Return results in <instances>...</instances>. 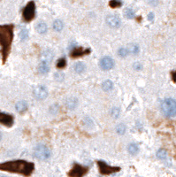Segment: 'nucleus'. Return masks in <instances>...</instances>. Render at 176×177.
I'll return each mask as SVG.
<instances>
[{
	"instance_id": "obj_3",
	"label": "nucleus",
	"mask_w": 176,
	"mask_h": 177,
	"mask_svg": "<svg viewBox=\"0 0 176 177\" xmlns=\"http://www.w3.org/2000/svg\"><path fill=\"white\" fill-rule=\"evenodd\" d=\"M161 110L167 117L176 116V100L173 98H166L161 104Z\"/></svg>"
},
{
	"instance_id": "obj_4",
	"label": "nucleus",
	"mask_w": 176,
	"mask_h": 177,
	"mask_svg": "<svg viewBox=\"0 0 176 177\" xmlns=\"http://www.w3.org/2000/svg\"><path fill=\"white\" fill-rule=\"evenodd\" d=\"M34 156L39 160H46L51 157V151L45 144H38L34 151Z\"/></svg>"
},
{
	"instance_id": "obj_19",
	"label": "nucleus",
	"mask_w": 176,
	"mask_h": 177,
	"mask_svg": "<svg viewBox=\"0 0 176 177\" xmlns=\"http://www.w3.org/2000/svg\"><path fill=\"white\" fill-rule=\"evenodd\" d=\"M113 83L110 80H106L102 83V88L104 91H110L111 90H113Z\"/></svg>"
},
{
	"instance_id": "obj_29",
	"label": "nucleus",
	"mask_w": 176,
	"mask_h": 177,
	"mask_svg": "<svg viewBox=\"0 0 176 177\" xmlns=\"http://www.w3.org/2000/svg\"><path fill=\"white\" fill-rule=\"evenodd\" d=\"M139 46L137 45V44H132V45L130 46V49L128 50L129 52H131L133 54H137L139 52Z\"/></svg>"
},
{
	"instance_id": "obj_24",
	"label": "nucleus",
	"mask_w": 176,
	"mask_h": 177,
	"mask_svg": "<svg viewBox=\"0 0 176 177\" xmlns=\"http://www.w3.org/2000/svg\"><path fill=\"white\" fill-rule=\"evenodd\" d=\"M19 37H20V40L21 41H25L28 39L29 37V31L25 29H21L20 32H19Z\"/></svg>"
},
{
	"instance_id": "obj_14",
	"label": "nucleus",
	"mask_w": 176,
	"mask_h": 177,
	"mask_svg": "<svg viewBox=\"0 0 176 177\" xmlns=\"http://www.w3.org/2000/svg\"><path fill=\"white\" fill-rule=\"evenodd\" d=\"M15 108H16V111L18 113H19V114H22V113H24L25 111L27 110V108H28V105H27V103L25 102V101H19L17 104H16V105H15Z\"/></svg>"
},
{
	"instance_id": "obj_20",
	"label": "nucleus",
	"mask_w": 176,
	"mask_h": 177,
	"mask_svg": "<svg viewBox=\"0 0 176 177\" xmlns=\"http://www.w3.org/2000/svg\"><path fill=\"white\" fill-rule=\"evenodd\" d=\"M127 151L131 155H136L139 151V148L136 144H130L127 147Z\"/></svg>"
},
{
	"instance_id": "obj_8",
	"label": "nucleus",
	"mask_w": 176,
	"mask_h": 177,
	"mask_svg": "<svg viewBox=\"0 0 176 177\" xmlns=\"http://www.w3.org/2000/svg\"><path fill=\"white\" fill-rule=\"evenodd\" d=\"M33 94L35 98L38 100H43L45 99L48 96V91L46 90V88L45 86H36L34 91Z\"/></svg>"
},
{
	"instance_id": "obj_2",
	"label": "nucleus",
	"mask_w": 176,
	"mask_h": 177,
	"mask_svg": "<svg viewBox=\"0 0 176 177\" xmlns=\"http://www.w3.org/2000/svg\"><path fill=\"white\" fill-rule=\"evenodd\" d=\"M13 39V27L12 25H0V46L3 61L5 62L9 55Z\"/></svg>"
},
{
	"instance_id": "obj_9",
	"label": "nucleus",
	"mask_w": 176,
	"mask_h": 177,
	"mask_svg": "<svg viewBox=\"0 0 176 177\" xmlns=\"http://www.w3.org/2000/svg\"><path fill=\"white\" fill-rule=\"evenodd\" d=\"M99 66L102 70L108 71L111 70L114 66V60L110 57H104L99 62Z\"/></svg>"
},
{
	"instance_id": "obj_5",
	"label": "nucleus",
	"mask_w": 176,
	"mask_h": 177,
	"mask_svg": "<svg viewBox=\"0 0 176 177\" xmlns=\"http://www.w3.org/2000/svg\"><path fill=\"white\" fill-rule=\"evenodd\" d=\"M35 4L34 1H30L23 9L22 12L23 19L27 22L31 21L35 18Z\"/></svg>"
},
{
	"instance_id": "obj_12",
	"label": "nucleus",
	"mask_w": 176,
	"mask_h": 177,
	"mask_svg": "<svg viewBox=\"0 0 176 177\" xmlns=\"http://www.w3.org/2000/svg\"><path fill=\"white\" fill-rule=\"evenodd\" d=\"M90 52V50L89 49H82L81 47H78V48H74L71 52V57L73 58H78V57H81V56H84V55H87Z\"/></svg>"
},
{
	"instance_id": "obj_23",
	"label": "nucleus",
	"mask_w": 176,
	"mask_h": 177,
	"mask_svg": "<svg viewBox=\"0 0 176 177\" xmlns=\"http://www.w3.org/2000/svg\"><path fill=\"white\" fill-rule=\"evenodd\" d=\"M109 6H111L112 8H117V7H120L122 6V2L120 0H111L109 3Z\"/></svg>"
},
{
	"instance_id": "obj_32",
	"label": "nucleus",
	"mask_w": 176,
	"mask_h": 177,
	"mask_svg": "<svg viewBox=\"0 0 176 177\" xmlns=\"http://www.w3.org/2000/svg\"><path fill=\"white\" fill-rule=\"evenodd\" d=\"M58 111V105H52L51 107V114H57V112Z\"/></svg>"
},
{
	"instance_id": "obj_17",
	"label": "nucleus",
	"mask_w": 176,
	"mask_h": 177,
	"mask_svg": "<svg viewBox=\"0 0 176 177\" xmlns=\"http://www.w3.org/2000/svg\"><path fill=\"white\" fill-rule=\"evenodd\" d=\"M35 29H36V31L39 34H45L47 31V25L43 21H40L37 23Z\"/></svg>"
},
{
	"instance_id": "obj_35",
	"label": "nucleus",
	"mask_w": 176,
	"mask_h": 177,
	"mask_svg": "<svg viewBox=\"0 0 176 177\" xmlns=\"http://www.w3.org/2000/svg\"><path fill=\"white\" fill-rule=\"evenodd\" d=\"M153 19H154V13H149V15H148V20H149L150 21H152Z\"/></svg>"
},
{
	"instance_id": "obj_36",
	"label": "nucleus",
	"mask_w": 176,
	"mask_h": 177,
	"mask_svg": "<svg viewBox=\"0 0 176 177\" xmlns=\"http://www.w3.org/2000/svg\"><path fill=\"white\" fill-rule=\"evenodd\" d=\"M172 79H173V82H176V71L172 72Z\"/></svg>"
},
{
	"instance_id": "obj_18",
	"label": "nucleus",
	"mask_w": 176,
	"mask_h": 177,
	"mask_svg": "<svg viewBox=\"0 0 176 177\" xmlns=\"http://www.w3.org/2000/svg\"><path fill=\"white\" fill-rule=\"evenodd\" d=\"M74 71L78 74H81L83 73L85 70H86V66L84 63L82 62H77L75 65H74Z\"/></svg>"
},
{
	"instance_id": "obj_15",
	"label": "nucleus",
	"mask_w": 176,
	"mask_h": 177,
	"mask_svg": "<svg viewBox=\"0 0 176 177\" xmlns=\"http://www.w3.org/2000/svg\"><path fill=\"white\" fill-rule=\"evenodd\" d=\"M38 71H39V73H41L42 75L47 74L50 71V66H49V64L40 61L39 66H38Z\"/></svg>"
},
{
	"instance_id": "obj_30",
	"label": "nucleus",
	"mask_w": 176,
	"mask_h": 177,
	"mask_svg": "<svg viewBox=\"0 0 176 177\" xmlns=\"http://www.w3.org/2000/svg\"><path fill=\"white\" fill-rule=\"evenodd\" d=\"M111 114L114 117V118H118L119 115H120V110L116 107H113L112 110H111Z\"/></svg>"
},
{
	"instance_id": "obj_1",
	"label": "nucleus",
	"mask_w": 176,
	"mask_h": 177,
	"mask_svg": "<svg viewBox=\"0 0 176 177\" xmlns=\"http://www.w3.org/2000/svg\"><path fill=\"white\" fill-rule=\"evenodd\" d=\"M35 169V164L23 160L6 161L0 163V170L19 174L24 176H29Z\"/></svg>"
},
{
	"instance_id": "obj_38",
	"label": "nucleus",
	"mask_w": 176,
	"mask_h": 177,
	"mask_svg": "<svg viewBox=\"0 0 176 177\" xmlns=\"http://www.w3.org/2000/svg\"><path fill=\"white\" fill-rule=\"evenodd\" d=\"M1 177H5V176H1Z\"/></svg>"
},
{
	"instance_id": "obj_21",
	"label": "nucleus",
	"mask_w": 176,
	"mask_h": 177,
	"mask_svg": "<svg viewBox=\"0 0 176 177\" xmlns=\"http://www.w3.org/2000/svg\"><path fill=\"white\" fill-rule=\"evenodd\" d=\"M63 27H64V24H63V22L59 20H56L54 22H53V29L54 30L59 32L63 29Z\"/></svg>"
},
{
	"instance_id": "obj_16",
	"label": "nucleus",
	"mask_w": 176,
	"mask_h": 177,
	"mask_svg": "<svg viewBox=\"0 0 176 177\" xmlns=\"http://www.w3.org/2000/svg\"><path fill=\"white\" fill-rule=\"evenodd\" d=\"M77 99L75 98H67V102H65V105L70 110H74L77 106Z\"/></svg>"
},
{
	"instance_id": "obj_33",
	"label": "nucleus",
	"mask_w": 176,
	"mask_h": 177,
	"mask_svg": "<svg viewBox=\"0 0 176 177\" xmlns=\"http://www.w3.org/2000/svg\"><path fill=\"white\" fill-rule=\"evenodd\" d=\"M133 68H135V70H136V71H139V70H141L142 68H143V66H142V65L140 64V63H135L134 64V66Z\"/></svg>"
},
{
	"instance_id": "obj_27",
	"label": "nucleus",
	"mask_w": 176,
	"mask_h": 177,
	"mask_svg": "<svg viewBox=\"0 0 176 177\" xmlns=\"http://www.w3.org/2000/svg\"><path fill=\"white\" fill-rule=\"evenodd\" d=\"M116 131H117V133H118L119 135H123L124 133H125V131H126V127H125V125L122 124V123L119 124V125L116 127Z\"/></svg>"
},
{
	"instance_id": "obj_13",
	"label": "nucleus",
	"mask_w": 176,
	"mask_h": 177,
	"mask_svg": "<svg viewBox=\"0 0 176 177\" xmlns=\"http://www.w3.org/2000/svg\"><path fill=\"white\" fill-rule=\"evenodd\" d=\"M52 59H53V53L50 50L45 51L41 55V62H45V63H47L49 65L51 62Z\"/></svg>"
},
{
	"instance_id": "obj_22",
	"label": "nucleus",
	"mask_w": 176,
	"mask_h": 177,
	"mask_svg": "<svg viewBox=\"0 0 176 177\" xmlns=\"http://www.w3.org/2000/svg\"><path fill=\"white\" fill-rule=\"evenodd\" d=\"M157 157H158L159 160H165V159H166V157H167V152H166V151L164 150V149L159 150L158 152H157Z\"/></svg>"
},
{
	"instance_id": "obj_26",
	"label": "nucleus",
	"mask_w": 176,
	"mask_h": 177,
	"mask_svg": "<svg viewBox=\"0 0 176 177\" xmlns=\"http://www.w3.org/2000/svg\"><path fill=\"white\" fill-rule=\"evenodd\" d=\"M124 14H125V16H126L127 19H133V18L135 17V12L132 10L131 8L126 9V11L124 12Z\"/></svg>"
},
{
	"instance_id": "obj_10",
	"label": "nucleus",
	"mask_w": 176,
	"mask_h": 177,
	"mask_svg": "<svg viewBox=\"0 0 176 177\" xmlns=\"http://www.w3.org/2000/svg\"><path fill=\"white\" fill-rule=\"evenodd\" d=\"M106 23L108 24L109 27L113 28V29H117L120 26L121 21L120 19L115 15H109L106 17Z\"/></svg>"
},
{
	"instance_id": "obj_7",
	"label": "nucleus",
	"mask_w": 176,
	"mask_h": 177,
	"mask_svg": "<svg viewBox=\"0 0 176 177\" xmlns=\"http://www.w3.org/2000/svg\"><path fill=\"white\" fill-rule=\"evenodd\" d=\"M97 165H98V168H99V172L102 174L104 175H108V174H112L114 173H117L120 170V167H111L107 165L104 161L102 160H98L97 161Z\"/></svg>"
},
{
	"instance_id": "obj_28",
	"label": "nucleus",
	"mask_w": 176,
	"mask_h": 177,
	"mask_svg": "<svg viewBox=\"0 0 176 177\" xmlns=\"http://www.w3.org/2000/svg\"><path fill=\"white\" fill-rule=\"evenodd\" d=\"M67 66V60L65 59L62 58V59H59L57 62V68H64L65 66Z\"/></svg>"
},
{
	"instance_id": "obj_37",
	"label": "nucleus",
	"mask_w": 176,
	"mask_h": 177,
	"mask_svg": "<svg viewBox=\"0 0 176 177\" xmlns=\"http://www.w3.org/2000/svg\"><path fill=\"white\" fill-rule=\"evenodd\" d=\"M1 139H2V133L0 132V141H1Z\"/></svg>"
},
{
	"instance_id": "obj_25",
	"label": "nucleus",
	"mask_w": 176,
	"mask_h": 177,
	"mask_svg": "<svg viewBox=\"0 0 176 177\" xmlns=\"http://www.w3.org/2000/svg\"><path fill=\"white\" fill-rule=\"evenodd\" d=\"M128 53H129V51H128V49H127V48H120L119 51H118V54H119V56L120 57V58H126L127 55H128Z\"/></svg>"
},
{
	"instance_id": "obj_34",
	"label": "nucleus",
	"mask_w": 176,
	"mask_h": 177,
	"mask_svg": "<svg viewBox=\"0 0 176 177\" xmlns=\"http://www.w3.org/2000/svg\"><path fill=\"white\" fill-rule=\"evenodd\" d=\"M149 3H150V5H151L153 6H156L158 5L159 1L158 0H149Z\"/></svg>"
},
{
	"instance_id": "obj_6",
	"label": "nucleus",
	"mask_w": 176,
	"mask_h": 177,
	"mask_svg": "<svg viewBox=\"0 0 176 177\" xmlns=\"http://www.w3.org/2000/svg\"><path fill=\"white\" fill-rule=\"evenodd\" d=\"M89 172V167L81 166L80 164H74L72 169L68 172L69 177H83Z\"/></svg>"
},
{
	"instance_id": "obj_11",
	"label": "nucleus",
	"mask_w": 176,
	"mask_h": 177,
	"mask_svg": "<svg viewBox=\"0 0 176 177\" xmlns=\"http://www.w3.org/2000/svg\"><path fill=\"white\" fill-rule=\"evenodd\" d=\"M0 124L6 127H12L13 125V117L8 114L0 113Z\"/></svg>"
},
{
	"instance_id": "obj_31",
	"label": "nucleus",
	"mask_w": 176,
	"mask_h": 177,
	"mask_svg": "<svg viewBox=\"0 0 176 177\" xmlns=\"http://www.w3.org/2000/svg\"><path fill=\"white\" fill-rule=\"evenodd\" d=\"M54 77H55V79L57 81H62L64 79V75L61 74V73H56L55 75H54Z\"/></svg>"
}]
</instances>
